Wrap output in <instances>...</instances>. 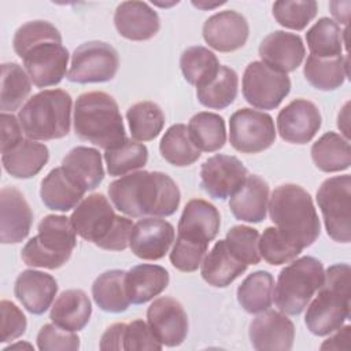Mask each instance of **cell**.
Returning <instances> with one entry per match:
<instances>
[{
  "label": "cell",
  "instance_id": "1",
  "mask_svg": "<svg viewBox=\"0 0 351 351\" xmlns=\"http://www.w3.org/2000/svg\"><path fill=\"white\" fill-rule=\"evenodd\" d=\"M114 207L130 218L169 217L181 202L174 180L160 171L138 170L122 176L108 186Z\"/></svg>",
  "mask_w": 351,
  "mask_h": 351
},
{
  "label": "cell",
  "instance_id": "2",
  "mask_svg": "<svg viewBox=\"0 0 351 351\" xmlns=\"http://www.w3.org/2000/svg\"><path fill=\"white\" fill-rule=\"evenodd\" d=\"M15 53L37 88L58 85L67 71L69 51L59 30L47 21H30L18 27L12 38Z\"/></svg>",
  "mask_w": 351,
  "mask_h": 351
},
{
  "label": "cell",
  "instance_id": "3",
  "mask_svg": "<svg viewBox=\"0 0 351 351\" xmlns=\"http://www.w3.org/2000/svg\"><path fill=\"white\" fill-rule=\"evenodd\" d=\"M269 217L292 244L302 251L321 233V222L310 193L296 184L277 186L269 197Z\"/></svg>",
  "mask_w": 351,
  "mask_h": 351
},
{
  "label": "cell",
  "instance_id": "4",
  "mask_svg": "<svg viewBox=\"0 0 351 351\" xmlns=\"http://www.w3.org/2000/svg\"><path fill=\"white\" fill-rule=\"evenodd\" d=\"M70 221L78 236L107 251L126 250L134 225L132 219L117 215L101 193H92L81 200Z\"/></svg>",
  "mask_w": 351,
  "mask_h": 351
},
{
  "label": "cell",
  "instance_id": "5",
  "mask_svg": "<svg viewBox=\"0 0 351 351\" xmlns=\"http://www.w3.org/2000/svg\"><path fill=\"white\" fill-rule=\"evenodd\" d=\"M75 134L99 148L110 149L126 140L118 103L106 92H85L74 104Z\"/></svg>",
  "mask_w": 351,
  "mask_h": 351
},
{
  "label": "cell",
  "instance_id": "6",
  "mask_svg": "<svg viewBox=\"0 0 351 351\" xmlns=\"http://www.w3.org/2000/svg\"><path fill=\"white\" fill-rule=\"evenodd\" d=\"M350 276L347 263L332 265L325 271V280L318 295L307 304L304 322L315 336H328L341 328L350 317Z\"/></svg>",
  "mask_w": 351,
  "mask_h": 351
},
{
  "label": "cell",
  "instance_id": "7",
  "mask_svg": "<svg viewBox=\"0 0 351 351\" xmlns=\"http://www.w3.org/2000/svg\"><path fill=\"white\" fill-rule=\"evenodd\" d=\"M71 106V96L63 89H44L33 95L18 112L23 133L34 141H48L67 136Z\"/></svg>",
  "mask_w": 351,
  "mask_h": 351
},
{
  "label": "cell",
  "instance_id": "8",
  "mask_svg": "<svg viewBox=\"0 0 351 351\" xmlns=\"http://www.w3.org/2000/svg\"><path fill=\"white\" fill-rule=\"evenodd\" d=\"M37 236L26 241L21 258L30 267H62L77 245V232L66 215H47L37 226Z\"/></svg>",
  "mask_w": 351,
  "mask_h": 351
},
{
  "label": "cell",
  "instance_id": "9",
  "mask_svg": "<svg viewBox=\"0 0 351 351\" xmlns=\"http://www.w3.org/2000/svg\"><path fill=\"white\" fill-rule=\"evenodd\" d=\"M324 280L325 270L321 261L308 255L293 259L278 274L273 291L277 308L288 315H299L322 287Z\"/></svg>",
  "mask_w": 351,
  "mask_h": 351
},
{
  "label": "cell",
  "instance_id": "10",
  "mask_svg": "<svg viewBox=\"0 0 351 351\" xmlns=\"http://www.w3.org/2000/svg\"><path fill=\"white\" fill-rule=\"evenodd\" d=\"M328 236L337 243L351 240V177L350 174L326 178L317 191Z\"/></svg>",
  "mask_w": 351,
  "mask_h": 351
},
{
  "label": "cell",
  "instance_id": "11",
  "mask_svg": "<svg viewBox=\"0 0 351 351\" xmlns=\"http://www.w3.org/2000/svg\"><path fill=\"white\" fill-rule=\"evenodd\" d=\"M119 67L117 49L103 41H88L75 48L67 80L77 84L111 81Z\"/></svg>",
  "mask_w": 351,
  "mask_h": 351
},
{
  "label": "cell",
  "instance_id": "12",
  "mask_svg": "<svg viewBox=\"0 0 351 351\" xmlns=\"http://www.w3.org/2000/svg\"><path fill=\"white\" fill-rule=\"evenodd\" d=\"M243 96L259 110H274L291 92V80L261 60L251 62L243 74Z\"/></svg>",
  "mask_w": 351,
  "mask_h": 351
},
{
  "label": "cell",
  "instance_id": "13",
  "mask_svg": "<svg viewBox=\"0 0 351 351\" xmlns=\"http://www.w3.org/2000/svg\"><path fill=\"white\" fill-rule=\"evenodd\" d=\"M276 128L273 118L262 111L240 108L229 119L230 145L241 154H258L273 145Z\"/></svg>",
  "mask_w": 351,
  "mask_h": 351
},
{
  "label": "cell",
  "instance_id": "14",
  "mask_svg": "<svg viewBox=\"0 0 351 351\" xmlns=\"http://www.w3.org/2000/svg\"><path fill=\"white\" fill-rule=\"evenodd\" d=\"M248 170L240 159L232 155L217 154L203 162L200 185L214 199L230 197L244 182Z\"/></svg>",
  "mask_w": 351,
  "mask_h": 351
},
{
  "label": "cell",
  "instance_id": "15",
  "mask_svg": "<svg viewBox=\"0 0 351 351\" xmlns=\"http://www.w3.org/2000/svg\"><path fill=\"white\" fill-rule=\"evenodd\" d=\"M147 324L162 346L177 347L188 335V315L181 303L170 296L155 299L147 308Z\"/></svg>",
  "mask_w": 351,
  "mask_h": 351
},
{
  "label": "cell",
  "instance_id": "16",
  "mask_svg": "<svg viewBox=\"0 0 351 351\" xmlns=\"http://www.w3.org/2000/svg\"><path fill=\"white\" fill-rule=\"evenodd\" d=\"M322 118L318 107L306 99H295L277 115V132L291 144H307L319 130Z\"/></svg>",
  "mask_w": 351,
  "mask_h": 351
},
{
  "label": "cell",
  "instance_id": "17",
  "mask_svg": "<svg viewBox=\"0 0 351 351\" xmlns=\"http://www.w3.org/2000/svg\"><path fill=\"white\" fill-rule=\"evenodd\" d=\"M174 236V226L170 222L156 217H145L133 225L129 247L140 259L158 261L169 252Z\"/></svg>",
  "mask_w": 351,
  "mask_h": 351
},
{
  "label": "cell",
  "instance_id": "18",
  "mask_svg": "<svg viewBox=\"0 0 351 351\" xmlns=\"http://www.w3.org/2000/svg\"><path fill=\"white\" fill-rule=\"evenodd\" d=\"M221 226V217L218 208L207 200H189L180 217L177 237L186 241L206 245L213 241Z\"/></svg>",
  "mask_w": 351,
  "mask_h": 351
},
{
  "label": "cell",
  "instance_id": "19",
  "mask_svg": "<svg viewBox=\"0 0 351 351\" xmlns=\"http://www.w3.org/2000/svg\"><path fill=\"white\" fill-rule=\"evenodd\" d=\"M248 335L258 351H289L295 340V325L284 313L267 308L252 319Z\"/></svg>",
  "mask_w": 351,
  "mask_h": 351
},
{
  "label": "cell",
  "instance_id": "20",
  "mask_svg": "<svg viewBox=\"0 0 351 351\" xmlns=\"http://www.w3.org/2000/svg\"><path fill=\"white\" fill-rule=\"evenodd\" d=\"M33 213L22 192L14 186L0 191V241L18 244L23 241L32 228Z\"/></svg>",
  "mask_w": 351,
  "mask_h": 351
},
{
  "label": "cell",
  "instance_id": "21",
  "mask_svg": "<svg viewBox=\"0 0 351 351\" xmlns=\"http://www.w3.org/2000/svg\"><path fill=\"white\" fill-rule=\"evenodd\" d=\"M250 34L247 19L237 11H219L206 19L203 38L215 51L233 52L244 47Z\"/></svg>",
  "mask_w": 351,
  "mask_h": 351
},
{
  "label": "cell",
  "instance_id": "22",
  "mask_svg": "<svg viewBox=\"0 0 351 351\" xmlns=\"http://www.w3.org/2000/svg\"><path fill=\"white\" fill-rule=\"evenodd\" d=\"M261 62L280 73L295 71L306 55L304 44L300 36L284 30H276L267 34L259 45Z\"/></svg>",
  "mask_w": 351,
  "mask_h": 351
},
{
  "label": "cell",
  "instance_id": "23",
  "mask_svg": "<svg viewBox=\"0 0 351 351\" xmlns=\"http://www.w3.org/2000/svg\"><path fill=\"white\" fill-rule=\"evenodd\" d=\"M117 32L132 41H147L156 36L160 29L158 12L144 1H123L114 14Z\"/></svg>",
  "mask_w": 351,
  "mask_h": 351
},
{
  "label": "cell",
  "instance_id": "24",
  "mask_svg": "<svg viewBox=\"0 0 351 351\" xmlns=\"http://www.w3.org/2000/svg\"><path fill=\"white\" fill-rule=\"evenodd\" d=\"M58 293V282L53 276L38 270H23L15 280L14 295L32 314H44Z\"/></svg>",
  "mask_w": 351,
  "mask_h": 351
},
{
  "label": "cell",
  "instance_id": "25",
  "mask_svg": "<svg viewBox=\"0 0 351 351\" xmlns=\"http://www.w3.org/2000/svg\"><path fill=\"white\" fill-rule=\"evenodd\" d=\"M269 185L259 176H247L243 185L230 196L229 208L236 219L259 223L266 218Z\"/></svg>",
  "mask_w": 351,
  "mask_h": 351
},
{
  "label": "cell",
  "instance_id": "26",
  "mask_svg": "<svg viewBox=\"0 0 351 351\" xmlns=\"http://www.w3.org/2000/svg\"><path fill=\"white\" fill-rule=\"evenodd\" d=\"M66 176L85 192L96 189L104 180L101 155L92 147H75L62 160Z\"/></svg>",
  "mask_w": 351,
  "mask_h": 351
},
{
  "label": "cell",
  "instance_id": "27",
  "mask_svg": "<svg viewBox=\"0 0 351 351\" xmlns=\"http://www.w3.org/2000/svg\"><path fill=\"white\" fill-rule=\"evenodd\" d=\"M49 151L45 144L23 138L15 147L1 152L4 170L14 178H32L48 163Z\"/></svg>",
  "mask_w": 351,
  "mask_h": 351
},
{
  "label": "cell",
  "instance_id": "28",
  "mask_svg": "<svg viewBox=\"0 0 351 351\" xmlns=\"http://www.w3.org/2000/svg\"><path fill=\"white\" fill-rule=\"evenodd\" d=\"M169 271L152 263L133 266L126 271L125 287L130 303L144 304L162 293L169 285Z\"/></svg>",
  "mask_w": 351,
  "mask_h": 351
},
{
  "label": "cell",
  "instance_id": "29",
  "mask_svg": "<svg viewBox=\"0 0 351 351\" xmlns=\"http://www.w3.org/2000/svg\"><path fill=\"white\" fill-rule=\"evenodd\" d=\"M248 265L239 261L226 247L225 240H219L204 255L202 261L200 274L203 280L215 288H225L240 277Z\"/></svg>",
  "mask_w": 351,
  "mask_h": 351
},
{
  "label": "cell",
  "instance_id": "30",
  "mask_svg": "<svg viewBox=\"0 0 351 351\" xmlns=\"http://www.w3.org/2000/svg\"><path fill=\"white\" fill-rule=\"evenodd\" d=\"M92 304L82 289L63 291L55 300L49 318L62 329L70 332L82 330L89 322Z\"/></svg>",
  "mask_w": 351,
  "mask_h": 351
},
{
  "label": "cell",
  "instance_id": "31",
  "mask_svg": "<svg viewBox=\"0 0 351 351\" xmlns=\"http://www.w3.org/2000/svg\"><path fill=\"white\" fill-rule=\"evenodd\" d=\"M84 195L85 191L75 185L62 167L52 169L41 181L40 197L44 206L53 211L67 213L75 208Z\"/></svg>",
  "mask_w": 351,
  "mask_h": 351
},
{
  "label": "cell",
  "instance_id": "32",
  "mask_svg": "<svg viewBox=\"0 0 351 351\" xmlns=\"http://www.w3.org/2000/svg\"><path fill=\"white\" fill-rule=\"evenodd\" d=\"M303 74L308 84L319 90H335L348 77V55L336 58H317L310 55L304 63Z\"/></svg>",
  "mask_w": 351,
  "mask_h": 351
},
{
  "label": "cell",
  "instance_id": "33",
  "mask_svg": "<svg viewBox=\"0 0 351 351\" xmlns=\"http://www.w3.org/2000/svg\"><path fill=\"white\" fill-rule=\"evenodd\" d=\"M311 159L324 173L347 170L351 165L350 141L339 133L328 132L313 144Z\"/></svg>",
  "mask_w": 351,
  "mask_h": 351
},
{
  "label": "cell",
  "instance_id": "34",
  "mask_svg": "<svg viewBox=\"0 0 351 351\" xmlns=\"http://www.w3.org/2000/svg\"><path fill=\"white\" fill-rule=\"evenodd\" d=\"M126 271L114 269L101 273L92 284V296L95 303L107 313H123L130 300L125 287Z\"/></svg>",
  "mask_w": 351,
  "mask_h": 351
},
{
  "label": "cell",
  "instance_id": "35",
  "mask_svg": "<svg viewBox=\"0 0 351 351\" xmlns=\"http://www.w3.org/2000/svg\"><path fill=\"white\" fill-rule=\"evenodd\" d=\"M188 133L193 145L203 152H215L226 143L225 119L215 112L195 114L189 119Z\"/></svg>",
  "mask_w": 351,
  "mask_h": 351
},
{
  "label": "cell",
  "instance_id": "36",
  "mask_svg": "<svg viewBox=\"0 0 351 351\" xmlns=\"http://www.w3.org/2000/svg\"><path fill=\"white\" fill-rule=\"evenodd\" d=\"M237 90V73L232 67L221 64L217 75L210 82L196 88V96L202 106L211 110H223L234 101Z\"/></svg>",
  "mask_w": 351,
  "mask_h": 351
},
{
  "label": "cell",
  "instance_id": "37",
  "mask_svg": "<svg viewBox=\"0 0 351 351\" xmlns=\"http://www.w3.org/2000/svg\"><path fill=\"white\" fill-rule=\"evenodd\" d=\"M274 278L266 270L248 274L237 288V302L250 314L267 310L273 303Z\"/></svg>",
  "mask_w": 351,
  "mask_h": 351
},
{
  "label": "cell",
  "instance_id": "38",
  "mask_svg": "<svg viewBox=\"0 0 351 351\" xmlns=\"http://www.w3.org/2000/svg\"><path fill=\"white\" fill-rule=\"evenodd\" d=\"M219 66L215 53L202 45L186 48L180 58V69L184 78L196 88L210 82L217 75Z\"/></svg>",
  "mask_w": 351,
  "mask_h": 351
},
{
  "label": "cell",
  "instance_id": "39",
  "mask_svg": "<svg viewBox=\"0 0 351 351\" xmlns=\"http://www.w3.org/2000/svg\"><path fill=\"white\" fill-rule=\"evenodd\" d=\"M159 152L166 162L177 167L191 166L200 158V151L191 141L184 123H176L165 132L159 143Z\"/></svg>",
  "mask_w": 351,
  "mask_h": 351
},
{
  "label": "cell",
  "instance_id": "40",
  "mask_svg": "<svg viewBox=\"0 0 351 351\" xmlns=\"http://www.w3.org/2000/svg\"><path fill=\"white\" fill-rule=\"evenodd\" d=\"M126 119L132 138L151 141L156 138L165 126V114L154 101H138L128 108Z\"/></svg>",
  "mask_w": 351,
  "mask_h": 351
},
{
  "label": "cell",
  "instance_id": "41",
  "mask_svg": "<svg viewBox=\"0 0 351 351\" xmlns=\"http://www.w3.org/2000/svg\"><path fill=\"white\" fill-rule=\"evenodd\" d=\"M32 90V81L22 66L15 62L1 64V112L12 114L27 99Z\"/></svg>",
  "mask_w": 351,
  "mask_h": 351
},
{
  "label": "cell",
  "instance_id": "42",
  "mask_svg": "<svg viewBox=\"0 0 351 351\" xmlns=\"http://www.w3.org/2000/svg\"><path fill=\"white\" fill-rule=\"evenodd\" d=\"M310 55L317 58H336L343 53V30L330 18H319L306 33Z\"/></svg>",
  "mask_w": 351,
  "mask_h": 351
},
{
  "label": "cell",
  "instance_id": "43",
  "mask_svg": "<svg viewBox=\"0 0 351 351\" xmlns=\"http://www.w3.org/2000/svg\"><path fill=\"white\" fill-rule=\"evenodd\" d=\"M104 160L110 176L122 177L147 165L148 149L144 144L126 138L117 147L106 149Z\"/></svg>",
  "mask_w": 351,
  "mask_h": 351
},
{
  "label": "cell",
  "instance_id": "44",
  "mask_svg": "<svg viewBox=\"0 0 351 351\" xmlns=\"http://www.w3.org/2000/svg\"><path fill=\"white\" fill-rule=\"evenodd\" d=\"M314 0H280L273 4V16L284 27L303 30L317 15Z\"/></svg>",
  "mask_w": 351,
  "mask_h": 351
},
{
  "label": "cell",
  "instance_id": "45",
  "mask_svg": "<svg viewBox=\"0 0 351 351\" xmlns=\"http://www.w3.org/2000/svg\"><path fill=\"white\" fill-rule=\"evenodd\" d=\"M259 254L269 265L280 266L289 263L302 252L299 247L285 239L277 228L269 226L259 236Z\"/></svg>",
  "mask_w": 351,
  "mask_h": 351
},
{
  "label": "cell",
  "instance_id": "46",
  "mask_svg": "<svg viewBox=\"0 0 351 351\" xmlns=\"http://www.w3.org/2000/svg\"><path fill=\"white\" fill-rule=\"evenodd\" d=\"M225 243L228 250L245 265H256L261 262L259 254V232L251 226L236 225L226 233Z\"/></svg>",
  "mask_w": 351,
  "mask_h": 351
},
{
  "label": "cell",
  "instance_id": "47",
  "mask_svg": "<svg viewBox=\"0 0 351 351\" xmlns=\"http://www.w3.org/2000/svg\"><path fill=\"white\" fill-rule=\"evenodd\" d=\"M163 346L151 332L147 322L143 319H134L129 324H123L121 335V350L125 351H144L155 350L160 351Z\"/></svg>",
  "mask_w": 351,
  "mask_h": 351
},
{
  "label": "cell",
  "instance_id": "48",
  "mask_svg": "<svg viewBox=\"0 0 351 351\" xmlns=\"http://www.w3.org/2000/svg\"><path fill=\"white\" fill-rule=\"evenodd\" d=\"M37 348L40 351H77L80 337L55 324H45L37 333Z\"/></svg>",
  "mask_w": 351,
  "mask_h": 351
},
{
  "label": "cell",
  "instance_id": "49",
  "mask_svg": "<svg viewBox=\"0 0 351 351\" xmlns=\"http://www.w3.org/2000/svg\"><path fill=\"white\" fill-rule=\"evenodd\" d=\"M206 245L195 244L184 239L177 237L170 251V263L180 271L192 273L202 265V261L207 252Z\"/></svg>",
  "mask_w": 351,
  "mask_h": 351
},
{
  "label": "cell",
  "instance_id": "50",
  "mask_svg": "<svg viewBox=\"0 0 351 351\" xmlns=\"http://www.w3.org/2000/svg\"><path fill=\"white\" fill-rule=\"evenodd\" d=\"M1 311V343L12 341L26 332L27 321L22 310L10 300L0 302Z\"/></svg>",
  "mask_w": 351,
  "mask_h": 351
},
{
  "label": "cell",
  "instance_id": "51",
  "mask_svg": "<svg viewBox=\"0 0 351 351\" xmlns=\"http://www.w3.org/2000/svg\"><path fill=\"white\" fill-rule=\"evenodd\" d=\"M23 140V129L19 119L7 112H1V152L15 147Z\"/></svg>",
  "mask_w": 351,
  "mask_h": 351
},
{
  "label": "cell",
  "instance_id": "52",
  "mask_svg": "<svg viewBox=\"0 0 351 351\" xmlns=\"http://www.w3.org/2000/svg\"><path fill=\"white\" fill-rule=\"evenodd\" d=\"M350 332L351 326L350 325H343L336 330V333L325 340L321 344V350H340V348H348V340H350Z\"/></svg>",
  "mask_w": 351,
  "mask_h": 351
},
{
  "label": "cell",
  "instance_id": "53",
  "mask_svg": "<svg viewBox=\"0 0 351 351\" xmlns=\"http://www.w3.org/2000/svg\"><path fill=\"white\" fill-rule=\"evenodd\" d=\"M330 7V12L332 15L336 18L337 22L347 25L348 23V18H350V7L351 3L350 1H330L329 3ZM336 22V23H337Z\"/></svg>",
  "mask_w": 351,
  "mask_h": 351
},
{
  "label": "cell",
  "instance_id": "54",
  "mask_svg": "<svg viewBox=\"0 0 351 351\" xmlns=\"http://www.w3.org/2000/svg\"><path fill=\"white\" fill-rule=\"evenodd\" d=\"M348 106H350V103H346V106L343 107L341 112H339V117H337V126L344 133L347 140H348V136H350V132H348Z\"/></svg>",
  "mask_w": 351,
  "mask_h": 351
},
{
  "label": "cell",
  "instance_id": "55",
  "mask_svg": "<svg viewBox=\"0 0 351 351\" xmlns=\"http://www.w3.org/2000/svg\"><path fill=\"white\" fill-rule=\"evenodd\" d=\"M226 1H219V3H214V4H207V3H203V1H192V4L195 5V7H197V8H202V10H210V8H215V7H218V5H222V4H225Z\"/></svg>",
  "mask_w": 351,
  "mask_h": 351
},
{
  "label": "cell",
  "instance_id": "56",
  "mask_svg": "<svg viewBox=\"0 0 351 351\" xmlns=\"http://www.w3.org/2000/svg\"><path fill=\"white\" fill-rule=\"evenodd\" d=\"M21 347H27V348H33L30 344H27V343H18V344H11V346H8L7 348H4V351H10V350H15V348H21Z\"/></svg>",
  "mask_w": 351,
  "mask_h": 351
}]
</instances>
